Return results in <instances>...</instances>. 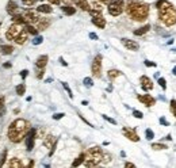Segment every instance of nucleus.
<instances>
[{
	"label": "nucleus",
	"instance_id": "nucleus-1",
	"mask_svg": "<svg viewBox=\"0 0 176 168\" xmlns=\"http://www.w3.org/2000/svg\"><path fill=\"white\" fill-rule=\"evenodd\" d=\"M28 130H30V122L23 118H16L8 126L7 137L12 144H19L26 138Z\"/></svg>",
	"mask_w": 176,
	"mask_h": 168
},
{
	"label": "nucleus",
	"instance_id": "nucleus-2",
	"mask_svg": "<svg viewBox=\"0 0 176 168\" xmlns=\"http://www.w3.org/2000/svg\"><path fill=\"white\" fill-rule=\"evenodd\" d=\"M125 10L130 19L135 22H144L149 16L151 7H149L148 3L138 2V0H128Z\"/></svg>",
	"mask_w": 176,
	"mask_h": 168
},
{
	"label": "nucleus",
	"instance_id": "nucleus-3",
	"mask_svg": "<svg viewBox=\"0 0 176 168\" xmlns=\"http://www.w3.org/2000/svg\"><path fill=\"white\" fill-rule=\"evenodd\" d=\"M157 10H158V19L165 26L171 27V26L176 25V8L169 2L165 0Z\"/></svg>",
	"mask_w": 176,
	"mask_h": 168
},
{
	"label": "nucleus",
	"instance_id": "nucleus-4",
	"mask_svg": "<svg viewBox=\"0 0 176 168\" xmlns=\"http://www.w3.org/2000/svg\"><path fill=\"white\" fill-rule=\"evenodd\" d=\"M103 160V150L99 146H91L85 152V160L84 166L85 167H96L102 163Z\"/></svg>",
	"mask_w": 176,
	"mask_h": 168
},
{
	"label": "nucleus",
	"instance_id": "nucleus-5",
	"mask_svg": "<svg viewBox=\"0 0 176 168\" xmlns=\"http://www.w3.org/2000/svg\"><path fill=\"white\" fill-rule=\"evenodd\" d=\"M125 10L123 0H110L108 2V14L112 16H119Z\"/></svg>",
	"mask_w": 176,
	"mask_h": 168
},
{
	"label": "nucleus",
	"instance_id": "nucleus-6",
	"mask_svg": "<svg viewBox=\"0 0 176 168\" xmlns=\"http://www.w3.org/2000/svg\"><path fill=\"white\" fill-rule=\"evenodd\" d=\"M25 29L22 27V25H18V23H12V25L8 27V30L5 31V39L8 41H14L15 38H18L22 34V31Z\"/></svg>",
	"mask_w": 176,
	"mask_h": 168
},
{
	"label": "nucleus",
	"instance_id": "nucleus-7",
	"mask_svg": "<svg viewBox=\"0 0 176 168\" xmlns=\"http://www.w3.org/2000/svg\"><path fill=\"white\" fill-rule=\"evenodd\" d=\"M91 72H92V76L98 77V79L102 77V54H96L95 56L92 65H91Z\"/></svg>",
	"mask_w": 176,
	"mask_h": 168
},
{
	"label": "nucleus",
	"instance_id": "nucleus-8",
	"mask_svg": "<svg viewBox=\"0 0 176 168\" xmlns=\"http://www.w3.org/2000/svg\"><path fill=\"white\" fill-rule=\"evenodd\" d=\"M23 16H25V19H26V22L27 23H30V25H34V23H37L39 21V12L37 10H31V8H26L25 11H23V14H22Z\"/></svg>",
	"mask_w": 176,
	"mask_h": 168
},
{
	"label": "nucleus",
	"instance_id": "nucleus-9",
	"mask_svg": "<svg viewBox=\"0 0 176 168\" xmlns=\"http://www.w3.org/2000/svg\"><path fill=\"white\" fill-rule=\"evenodd\" d=\"M35 138H37V129L35 127H30V130H28L27 136H26V149L28 150V152H31V150L34 149V144H35Z\"/></svg>",
	"mask_w": 176,
	"mask_h": 168
},
{
	"label": "nucleus",
	"instance_id": "nucleus-10",
	"mask_svg": "<svg viewBox=\"0 0 176 168\" xmlns=\"http://www.w3.org/2000/svg\"><path fill=\"white\" fill-rule=\"evenodd\" d=\"M122 133L123 136H125L128 140L133 141V143H138L140 141V136L137 134V132H135V129H131V127H123L122 129Z\"/></svg>",
	"mask_w": 176,
	"mask_h": 168
},
{
	"label": "nucleus",
	"instance_id": "nucleus-11",
	"mask_svg": "<svg viewBox=\"0 0 176 168\" xmlns=\"http://www.w3.org/2000/svg\"><path fill=\"white\" fill-rule=\"evenodd\" d=\"M137 99L140 100L141 103H142L144 106H146V107H152L156 103V99L153 96H151L149 94H145V95H138L137 96Z\"/></svg>",
	"mask_w": 176,
	"mask_h": 168
},
{
	"label": "nucleus",
	"instance_id": "nucleus-12",
	"mask_svg": "<svg viewBox=\"0 0 176 168\" xmlns=\"http://www.w3.org/2000/svg\"><path fill=\"white\" fill-rule=\"evenodd\" d=\"M121 43H122L128 50H131V52H137L138 49H140V45H138L137 42L133 41V39H129V38H122L121 39Z\"/></svg>",
	"mask_w": 176,
	"mask_h": 168
},
{
	"label": "nucleus",
	"instance_id": "nucleus-13",
	"mask_svg": "<svg viewBox=\"0 0 176 168\" xmlns=\"http://www.w3.org/2000/svg\"><path fill=\"white\" fill-rule=\"evenodd\" d=\"M140 83H141V88L144 89V91H152L153 89V82H152L151 77L148 76H141L140 77Z\"/></svg>",
	"mask_w": 176,
	"mask_h": 168
},
{
	"label": "nucleus",
	"instance_id": "nucleus-14",
	"mask_svg": "<svg viewBox=\"0 0 176 168\" xmlns=\"http://www.w3.org/2000/svg\"><path fill=\"white\" fill-rule=\"evenodd\" d=\"M5 11H7V14L8 15H15V14H18V11H19V7H18V4H16L14 0H10L8 2V4L5 5Z\"/></svg>",
	"mask_w": 176,
	"mask_h": 168
},
{
	"label": "nucleus",
	"instance_id": "nucleus-15",
	"mask_svg": "<svg viewBox=\"0 0 176 168\" xmlns=\"http://www.w3.org/2000/svg\"><path fill=\"white\" fill-rule=\"evenodd\" d=\"M92 23H94L96 27L99 29H105L106 27V19L105 16L100 14V15H96V16H92Z\"/></svg>",
	"mask_w": 176,
	"mask_h": 168
},
{
	"label": "nucleus",
	"instance_id": "nucleus-16",
	"mask_svg": "<svg viewBox=\"0 0 176 168\" xmlns=\"http://www.w3.org/2000/svg\"><path fill=\"white\" fill-rule=\"evenodd\" d=\"M50 23L51 21L49 18H39V21L37 22V29H38V31H44L50 26Z\"/></svg>",
	"mask_w": 176,
	"mask_h": 168
},
{
	"label": "nucleus",
	"instance_id": "nucleus-17",
	"mask_svg": "<svg viewBox=\"0 0 176 168\" xmlns=\"http://www.w3.org/2000/svg\"><path fill=\"white\" fill-rule=\"evenodd\" d=\"M48 61H49V57L46 56V54H42V56H39L38 59H37L35 66L37 68H45V66L48 65Z\"/></svg>",
	"mask_w": 176,
	"mask_h": 168
},
{
	"label": "nucleus",
	"instance_id": "nucleus-18",
	"mask_svg": "<svg viewBox=\"0 0 176 168\" xmlns=\"http://www.w3.org/2000/svg\"><path fill=\"white\" fill-rule=\"evenodd\" d=\"M8 167L10 168H23L25 164L22 163V160L19 157H12L10 160V163H8Z\"/></svg>",
	"mask_w": 176,
	"mask_h": 168
},
{
	"label": "nucleus",
	"instance_id": "nucleus-19",
	"mask_svg": "<svg viewBox=\"0 0 176 168\" xmlns=\"http://www.w3.org/2000/svg\"><path fill=\"white\" fill-rule=\"evenodd\" d=\"M15 48L11 45H0V53L4 54V56H10V54L14 53Z\"/></svg>",
	"mask_w": 176,
	"mask_h": 168
},
{
	"label": "nucleus",
	"instance_id": "nucleus-20",
	"mask_svg": "<svg viewBox=\"0 0 176 168\" xmlns=\"http://www.w3.org/2000/svg\"><path fill=\"white\" fill-rule=\"evenodd\" d=\"M11 21H12V23H18V25H27V22H26L25 16L22 15V14H15V15H12V18H11Z\"/></svg>",
	"mask_w": 176,
	"mask_h": 168
},
{
	"label": "nucleus",
	"instance_id": "nucleus-21",
	"mask_svg": "<svg viewBox=\"0 0 176 168\" xmlns=\"http://www.w3.org/2000/svg\"><path fill=\"white\" fill-rule=\"evenodd\" d=\"M75 4H76L81 11H88L89 8H91V5H89V3L87 0H75Z\"/></svg>",
	"mask_w": 176,
	"mask_h": 168
},
{
	"label": "nucleus",
	"instance_id": "nucleus-22",
	"mask_svg": "<svg viewBox=\"0 0 176 168\" xmlns=\"http://www.w3.org/2000/svg\"><path fill=\"white\" fill-rule=\"evenodd\" d=\"M37 11L41 14H51L53 12V7H50V4H41L37 7Z\"/></svg>",
	"mask_w": 176,
	"mask_h": 168
},
{
	"label": "nucleus",
	"instance_id": "nucleus-23",
	"mask_svg": "<svg viewBox=\"0 0 176 168\" xmlns=\"http://www.w3.org/2000/svg\"><path fill=\"white\" fill-rule=\"evenodd\" d=\"M61 10H62V12L65 14V15H75V14H76V8L75 7H72L71 4H64L61 7Z\"/></svg>",
	"mask_w": 176,
	"mask_h": 168
},
{
	"label": "nucleus",
	"instance_id": "nucleus-24",
	"mask_svg": "<svg viewBox=\"0 0 176 168\" xmlns=\"http://www.w3.org/2000/svg\"><path fill=\"white\" fill-rule=\"evenodd\" d=\"M58 140V138H54L53 136H50V134H48V136H45L44 137V145L46 148H51V145H53L56 141Z\"/></svg>",
	"mask_w": 176,
	"mask_h": 168
},
{
	"label": "nucleus",
	"instance_id": "nucleus-25",
	"mask_svg": "<svg viewBox=\"0 0 176 168\" xmlns=\"http://www.w3.org/2000/svg\"><path fill=\"white\" fill-rule=\"evenodd\" d=\"M149 30H151V25H145L140 29H135V30L133 31V34H134V35H144V34H146Z\"/></svg>",
	"mask_w": 176,
	"mask_h": 168
},
{
	"label": "nucleus",
	"instance_id": "nucleus-26",
	"mask_svg": "<svg viewBox=\"0 0 176 168\" xmlns=\"http://www.w3.org/2000/svg\"><path fill=\"white\" fill-rule=\"evenodd\" d=\"M23 29H25V31L27 34H31V35H37L38 34V29L34 27L33 25H30V23H27V25L23 26Z\"/></svg>",
	"mask_w": 176,
	"mask_h": 168
},
{
	"label": "nucleus",
	"instance_id": "nucleus-27",
	"mask_svg": "<svg viewBox=\"0 0 176 168\" xmlns=\"http://www.w3.org/2000/svg\"><path fill=\"white\" fill-rule=\"evenodd\" d=\"M121 75H122V72L118 71V69H110V71L107 72V76H108V79H110L111 82H114L117 77L121 76Z\"/></svg>",
	"mask_w": 176,
	"mask_h": 168
},
{
	"label": "nucleus",
	"instance_id": "nucleus-28",
	"mask_svg": "<svg viewBox=\"0 0 176 168\" xmlns=\"http://www.w3.org/2000/svg\"><path fill=\"white\" fill-rule=\"evenodd\" d=\"M84 160H85V153H80L79 157H77L73 163H72V167H79L80 164L84 163Z\"/></svg>",
	"mask_w": 176,
	"mask_h": 168
},
{
	"label": "nucleus",
	"instance_id": "nucleus-29",
	"mask_svg": "<svg viewBox=\"0 0 176 168\" xmlns=\"http://www.w3.org/2000/svg\"><path fill=\"white\" fill-rule=\"evenodd\" d=\"M7 155H8V149H3L2 153H0V168L5 164V159H7Z\"/></svg>",
	"mask_w": 176,
	"mask_h": 168
},
{
	"label": "nucleus",
	"instance_id": "nucleus-30",
	"mask_svg": "<svg viewBox=\"0 0 176 168\" xmlns=\"http://www.w3.org/2000/svg\"><path fill=\"white\" fill-rule=\"evenodd\" d=\"M15 91H16V94H18L19 96L25 95V92H26V84H25V83H21V84H19V86H16Z\"/></svg>",
	"mask_w": 176,
	"mask_h": 168
},
{
	"label": "nucleus",
	"instance_id": "nucleus-31",
	"mask_svg": "<svg viewBox=\"0 0 176 168\" xmlns=\"http://www.w3.org/2000/svg\"><path fill=\"white\" fill-rule=\"evenodd\" d=\"M92 7V10H96V11H100L102 12L103 11V7H102V4H100V2H98V0H94V2L89 4Z\"/></svg>",
	"mask_w": 176,
	"mask_h": 168
},
{
	"label": "nucleus",
	"instance_id": "nucleus-32",
	"mask_svg": "<svg viewBox=\"0 0 176 168\" xmlns=\"http://www.w3.org/2000/svg\"><path fill=\"white\" fill-rule=\"evenodd\" d=\"M152 148H153L154 150H161V149H168V146L164 145V144L161 143H156V144H152Z\"/></svg>",
	"mask_w": 176,
	"mask_h": 168
},
{
	"label": "nucleus",
	"instance_id": "nucleus-33",
	"mask_svg": "<svg viewBox=\"0 0 176 168\" xmlns=\"http://www.w3.org/2000/svg\"><path fill=\"white\" fill-rule=\"evenodd\" d=\"M44 75H45V68H37V72H35L37 79L41 80L42 77H44Z\"/></svg>",
	"mask_w": 176,
	"mask_h": 168
},
{
	"label": "nucleus",
	"instance_id": "nucleus-34",
	"mask_svg": "<svg viewBox=\"0 0 176 168\" xmlns=\"http://www.w3.org/2000/svg\"><path fill=\"white\" fill-rule=\"evenodd\" d=\"M169 110H171V113L175 115V118H176V100L175 99H172L171 103H169Z\"/></svg>",
	"mask_w": 176,
	"mask_h": 168
},
{
	"label": "nucleus",
	"instance_id": "nucleus-35",
	"mask_svg": "<svg viewBox=\"0 0 176 168\" xmlns=\"http://www.w3.org/2000/svg\"><path fill=\"white\" fill-rule=\"evenodd\" d=\"M145 136H146L148 140H153V138H154V132H153V130H151V129H146L145 130Z\"/></svg>",
	"mask_w": 176,
	"mask_h": 168
},
{
	"label": "nucleus",
	"instance_id": "nucleus-36",
	"mask_svg": "<svg viewBox=\"0 0 176 168\" xmlns=\"http://www.w3.org/2000/svg\"><path fill=\"white\" fill-rule=\"evenodd\" d=\"M22 3L26 5V7H33L37 3V0H22Z\"/></svg>",
	"mask_w": 176,
	"mask_h": 168
},
{
	"label": "nucleus",
	"instance_id": "nucleus-37",
	"mask_svg": "<svg viewBox=\"0 0 176 168\" xmlns=\"http://www.w3.org/2000/svg\"><path fill=\"white\" fill-rule=\"evenodd\" d=\"M158 84H160V87L165 91V89H167V82H165L164 77H158Z\"/></svg>",
	"mask_w": 176,
	"mask_h": 168
},
{
	"label": "nucleus",
	"instance_id": "nucleus-38",
	"mask_svg": "<svg viewBox=\"0 0 176 168\" xmlns=\"http://www.w3.org/2000/svg\"><path fill=\"white\" fill-rule=\"evenodd\" d=\"M133 117L134 118H138V119H142L144 118V114L141 111H138V110H133Z\"/></svg>",
	"mask_w": 176,
	"mask_h": 168
},
{
	"label": "nucleus",
	"instance_id": "nucleus-39",
	"mask_svg": "<svg viewBox=\"0 0 176 168\" xmlns=\"http://www.w3.org/2000/svg\"><path fill=\"white\" fill-rule=\"evenodd\" d=\"M62 87L66 89V92H68V95H69V98H73V94H72V89L69 88V86H68V83H65V82H62Z\"/></svg>",
	"mask_w": 176,
	"mask_h": 168
},
{
	"label": "nucleus",
	"instance_id": "nucleus-40",
	"mask_svg": "<svg viewBox=\"0 0 176 168\" xmlns=\"http://www.w3.org/2000/svg\"><path fill=\"white\" fill-rule=\"evenodd\" d=\"M83 83H84L85 87H92V86H94V82H92L91 77H85V79L83 80Z\"/></svg>",
	"mask_w": 176,
	"mask_h": 168
},
{
	"label": "nucleus",
	"instance_id": "nucleus-41",
	"mask_svg": "<svg viewBox=\"0 0 176 168\" xmlns=\"http://www.w3.org/2000/svg\"><path fill=\"white\" fill-rule=\"evenodd\" d=\"M111 160V155H108V153H105L103 152V163H108V161Z\"/></svg>",
	"mask_w": 176,
	"mask_h": 168
},
{
	"label": "nucleus",
	"instance_id": "nucleus-42",
	"mask_svg": "<svg viewBox=\"0 0 176 168\" xmlns=\"http://www.w3.org/2000/svg\"><path fill=\"white\" fill-rule=\"evenodd\" d=\"M102 117H103V119H106V121H107V122L112 123V125H117V121H115V119H112V118L107 117V115H102Z\"/></svg>",
	"mask_w": 176,
	"mask_h": 168
},
{
	"label": "nucleus",
	"instance_id": "nucleus-43",
	"mask_svg": "<svg viewBox=\"0 0 176 168\" xmlns=\"http://www.w3.org/2000/svg\"><path fill=\"white\" fill-rule=\"evenodd\" d=\"M64 115H65L64 113H56V114L53 115V119H56V121L57 119H61V118H64Z\"/></svg>",
	"mask_w": 176,
	"mask_h": 168
},
{
	"label": "nucleus",
	"instance_id": "nucleus-44",
	"mask_svg": "<svg viewBox=\"0 0 176 168\" xmlns=\"http://www.w3.org/2000/svg\"><path fill=\"white\" fill-rule=\"evenodd\" d=\"M42 41H44V38H42L41 35H38V37H35V39L33 41L34 45H39V43H42Z\"/></svg>",
	"mask_w": 176,
	"mask_h": 168
},
{
	"label": "nucleus",
	"instance_id": "nucleus-45",
	"mask_svg": "<svg viewBox=\"0 0 176 168\" xmlns=\"http://www.w3.org/2000/svg\"><path fill=\"white\" fill-rule=\"evenodd\" d=\"M27 76H28V71H27V69H23V71H21V77H22L23 82H25V79Z\"/></svg>",
	"mask_w": 176,
	"mask_h": 168
},
{
	"label": "nucleus",
	"instance_id": "nucleus-46",
	"mask_svg": "<svg viewBox=\"0 0 176 168\" xmlns=\"http://www.w3.org/2000/svg\"><path fill=\"white\" fill-rule=\"evenodd\" d=\"M4 103H5V98L3 95H0V110L4 109Z\"/></svg>",
	"mask_w": 176,
	"mask_h": 168
},
{
	"label": "nucleus",
	"instance_id": "nucleus-47",
	"mask_svg": "<svg viewBox=\"0 0 176 168\" xmlns=\"http://www.w3.org/2000/svg\"><path fill=\"white\" fill-rule=\"evenodd\" d=\"M89 38L91 39H94V41H96L99 37H98V34H95V33H89Z\"/></svg>",
	"mask_w": 176,
	"mask_h": 168
},
{
	"label": "nucleus",
	"instance_id": "nucleus-48",
	"mask_svg": "<svg viewBox=\"0 0 176 168\" xmlns=\"http://www.w3.org/2000/svg\"><path fill=\"white\" fill-rule=\"evenodd\" d=\"M160 123H161V125H164V126H169V123L167 122L165 118H160Z\"/></svg>",
	"mask_w": 176,
	"mask_h": 168
},
{
	"label": "nucleus",
	"instance_id": "nucleus-49",
	"mask_svg": "<svg viewBox=\"0 0 176 168\" xmlns=\"http://www.w3.org/2000/svg\"><path fill=\"white\" fill-rule=\"evenodd\" d=\"M50 4H56V5H58L60 3H61V0H48Z\"/></svg>",
	"mask_w": 176,
	"mask_h": 168
},
{
	"label": "nucleus",
	"instance_id": "nucleus-50",
	"mask_svg": "<svg viewBox=\"0 0 176 168\" xmlns=\"http://www.w3.org/2000/svg\"><path fill=\"white\" fill-rule=\"evenodd\" d=\"M145 65H146V66H156V64H154V62L148 61V60H145Z\"/></svg>",
	"mask_w": 176,
	"mask_h": 168
},
{
	"label": "nucleus",
	"instance_id": "nucleus-51",
	"mask_svg": "<svg viewBox=\"0 0 176 168\" xmlns=\"http://www.w3.org/2000/svg\"><path fill=\"white\" fill-rule=\"evenodd\" d=\"M164 2H165V0H158V2H157V3H156V8H158V7H160V5H161V4H163V3H164Z\"/></svg>",
	"mask_w": 176,
	"mask_h": 168
},
{
	"label": "nucleus",
	"instance_id": "nucleus-52",
	"mask_svg": "<svg viewBox=\"0 0 176 168\" xmlns=\"http://www.w3.org/2000/svg\"><path fill=\"white\" fill-rule=\"evenodd\" d=\"M125 167H128V168H129V167H130V168H134L135 166H134L133 163H125Z\"/></svg>",
	"mask_w": 176,
	"mask_h": 168
},
{
	"label": "nucleus",
	"instance_id": "nucleus-53",
	"mask_svg": "<svg viewBox=\"0 0 176 168\" xmlns=\"http://www.w3.org/2000/svg\"><path fill=\"white\" fill-rule=\"evenodd\" d=\"M61 2H64V4H72V2H75V0H61Z\"/></svg>",
	"mask_w": 176,
	"mask_h": 168
},
{
	"label": "nucleus",
	"instance_id": "nucleus-54",
	"mask_svg": "<svg viewBox=\"0 0 176 168\" xmlns=\"http://www.w3.org/2000/svg\"><path fill=\"white\" fill-rule=\"evenodd\" d=\"M60 62H61V64H62V65H64V66H66V65H68V64H66V62L64 61V59H62V57H60Z\"/></svg>",
	"mask_w": 176,
	"mask_h": 168
},
{
	"label": "nucleus",
	"instance_id": "nucleus-55",
	"mask_svg": "<svg viewBox=\"0 0 176 168\" xmlns=\"http://www.w3.org/2000/svg\"><path fill=\"white\" fill-rule=\"evenodd\" d=\"M3 66H4V68H11V64H10V62H7V64H3Z\"/></svg>",
	"mask_w": 176,
	"mask_h": 168
},
{
	"label": "nucleus",
	"instance_id": "nucleus-56",
	"mask_svg": "<svg viewBox=\"0 0 176 168\" xmlns=\"http://www.w3.org/2000/svg\"><path fill=\"white\" fill-rule=\"evenodd\" d=\"M28 168H31V167H34V160H31L30 163H28V166H27Z\"/></svg>",
	"mask_w": 176,
	"mask_h": 168
},
{
	"label": "nucleus",
	"instance_id": "nucleus-57",
	"mask_svg": "<svg viewBox=\"0 0 176 168\" xmlns=\"http://www.w3.org/2000/svg\"><path fill=\"white\" fill-rule=\"evenodd\" d=\"M98 2H100V3H105V4H106V3H108V2H110V0H98Z\"/></svg>",
	"mask_w": 176,
	"mask_h": 168
},
{
	"label": "nucleus",
	"instance_id": "nucleus-58",
	"mask_svg": "<svg viewBox=\"0 0 176 168\" xmlns=\"http://www.w3.org/2000/svg\"><path fill=\"white\" fill-rule=\"evenodd\" d=\"M172 73H174V75H175V76H176V66H175V68H174V69H172Z\"/></svg>",
	"mask_w": 176,
	"mask_h": 168
},
{
	"label": "nucleus",
	"instance_id": "nucleus-59",
	"mask_svg": "<svg viewBox=\"0 0 176 168\" xmlns=\"http://www.w3.org/2000/svg\"><path fill=\"white\" fill-rule=\"evenodd\" d=\"M0 27H2V22H0Z\"/></svg>",
	"mask_w": 176,
	"mask_h": 168
}]
</instances>
